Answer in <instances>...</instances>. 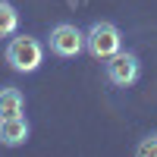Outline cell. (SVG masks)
<instances>
[{
	"label": "cell",
	"instance_id": "obj_1",
	"mask_svg": "<svg viewBox=\"0 0 157 157\" xmlns=\"http://www.w3.org/2000/svg\"><path fill=\"white\" fill-rule=\"evenodd\" d=\"M3 60L13 72H38L44 63V44L32 35H10V41L3 47Z\"/></svg>",
	"mask_w": 157,
	"mask_h": 157
},
{
	"label": "cell",
	"instance_id": "obj_2",
	"mask_svg": "<svg viewBox=\"0 0 157 157\" xmlns=\"http://www.w3.org/2000/svg\"><path fill=\"white\" fill-rule=\"evenodd\" d=\"M85 50L94 60H107L116 50H123V32L116 29L113 22H107V19L91 22L88 32H85Z\"/></svg>",
	"mask_w": 157,
	"mask_h": 157
},
{
	"label": "cell",
	"instance_id": "obj_3",
	"mask_svg": "<svg viewBox=\"0 0 157 157\" xmlns=\"http://www.w3.org/2000/svg\"><path fill=\"white\" fill-rule=\"evenodd\" d=\"M104 75L113 88H129L141 78V60L132 50H116L113 57H107L104 63Z\"/></svg>",
	"mask_w": 157,
	"mask_h": 157
},
{
	"label": "cell",
	"instance_id": "obj_4",
	"mask_svg": "<svg viewBox=\"0 0 157 157\" xmlns=\"http://www.w3.org/2000/svg\"><path fill=\"white\" fill-rule=\"evenodd\" d=\"M47 47H50V54L60 57V60H75L85 50V32L78 29V25H72V22H60V25L50 29Z\"/></svg>",
	"mask_w": 157,
	"mask_h": 157
},
{
	"label": "cell",
	"instance_id": "obj_5",
	"mask_svg": "<svg viewBox=\"0 0 157 157\" xmlns=\"http://www.w3.org/2000/svg\"><path fill=\"white\" fill-rule=\"evenodd\" d=\"M29 135H32V126H29V120L22 113L0 120V145L3 148H19V145L29 141Z\"/></svg>",
	"mask_w": 157,
	"mask_h": 157
},
{
	"label": "cell",
	"instance_id": "obj_6",
	"mask_svg": "<svg viewBox=\"0 0 157 157\" xmlns=\"http://www.w3.org/2000/svg\"><path fill=\"white\" fill-rule=\"evenodd\" d=\"M22 110H25V94L16 85H3V88H0V120L19 116Z\"/></svg>",
	"mask_w": 157,
	"mask_h": 157
},
{
	"label": "cell",
	"instance_id": "obj_7",
	"mask_svg": "<svg viewBox=\"0 0 157 157\" xmlns=\"http://www.w3.org/2000/svg\"><path fill=\"white\" fill-rule=\"evenodd\" d=\"M19 32V10L10 0H0V38H10Z\"/></svg>",
	"mask_w": 157,
	"mask_h": 157
},
{
	"label": "cell",
	"instance_id": "obj_8",
	"mask_svg": "<svg viewBox=\"0 0 157 157\" xmlns=\"http://www.w3.org/2000/svg\"><path fill=\"white\" fill-rule=\"evenodd\" d=\"M135 154H138V157H157V132L141 138L138 145H135Z\"/></svg>",
	"mask_w": 157,
	"mask_h": 157
}]
</instances>
